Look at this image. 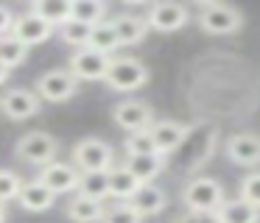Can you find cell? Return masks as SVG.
<instances>
[{
    "instance_id": "obj_1",
    "label": "cell",
    "mask_w": 260,
    "mask_h": 223,
    "mask_svg": "<svg viewBox=\"0 0 260 223\" xmlns=\"http://www.w3.org/2000/svg\"><path fill=\"white\" fill-rule=\"evenodd\" d=\"M226 201L224 187H221L218 178L210 176H199L190 178L182 190V204L187 212H199V215H215L221 209V204Z\"/></svg>"
},
{
    "instance_id": "obj_2",
    "label": "cell",
    "mask_w": 260,
    "mask_h": 223,
    "mask_svg": "<svg viewBox=\"0 0 260 223\" xmlns=\"http://www.w3.org/2000/svg\"><path fill=\"white\" fill-rule=\"evenodd\" d=\"M73 167L79 173H92V170H112L115 167V151L109 142L98 137L79 139L73 145Z\"/></svg>"
},
{
    "instance_id": "obj_3",
    "label": "cell",
    "mask_w": 260,
    "mask_h": 223,
    "mask_svg": "<svg viewBox=\"0 0 260 223\" xmlns=\"http://www.w3.org/2000/svg\"><path fill=\"white\" fill-rule=\"evenodd\" d=\"M14 154H17V159L28 162V165L45 167V165H51V162H56L59 139L53 137V134H45V131H28L17 139Z\"/></svg>"
},
{
    "instance_id": "obj_4",
    "label": "cell",
    "mask_w": 260,
    "mask_h": 223,
    "mask_svg": "<svg viewBox=\"0 0 260 223\" xmlns=\"http://www.w3.org/2000/svg\"><path fill=\"white\" fill-rule=\"evenodd\" d=\"M104 81L109 84L112 92H135V89H140L148 84V67L143 64L140 59H132V56L112 59Z\"/></svg>"
},
{
    "instance_id": "obj_5",
    "label": "cell",
    "mask_w": 260,
    "mask_h": 223,
    "mask_svg": "<svg viewBox=\"0 0 260 223\" xmlns=\"http://www.w3.org/2000/svg\"><path fill=\"white\" fill-rule=\"evenodd\" d=\"M199 25L213 36H226V33L241 31L243 17L235 6L226 3H199Z\"/></svg>"
},
{
    "instance_id": "obj_6",
    "label": "cell",
    "mask_w": 260,
    "mask_h": 223,
    "mask_svg": "<svg viewBox=\"0 0 260 223\" xmlns=\"http://www.w3.org/2000/svg\"><path fill=\"white\" fill-rule=\"evenodd\" d=\"M112 64V56L101 53V50L92 48H79L70 56V67L76 81H104L107 78V70Z\"/></svg>"
},
{
    "instance_id": "obj_7",
    "label": "cell",
    "mask_w": 260,
    "mask_h": 223,
    "mask_svg": "<svg viewBox=\"0 0 260 223\" xmlns=\"http://www.w3.org/2000/svg\"><path fill=\"white\" fill-rule=\"evenodd\" d=\"M79 89V81L73 78V72L59 67V70H48L45 76L37 78V98H45L51 103H64L70 100Z\"/></svg>"
},
{
    "instance_id": "obj_8",
    "label": "cell",
    "mask_w": 260,
    "mask_h": 223,
    "mask_svg": "<svg viewBox=\"0 0 260 223\" xmlns=\"http://www.w3.org/2000/svg\"><path fill=\"white\" fill-rule=\"evenodd\" d=\"M79 178H81V173L73 165H68V162H51V165L40 167L37 181L45 184L53 195H62V193H76L79 190Z\"/></svg>"
},
{
    "instance_id": "obj_9",
    "label": "cell",
    "mask_w": 260,
    "mask_h": 223,
    "mask_svg": "<svg viewBox=\"0 0 260 223\" xmlns=\"http://www.w3.org/2000/svg\"><path fill=\"white\" fill-rule=\"evenodd\" d=\"M0 112L9 120H28V117H34L40 112V98H37V92L23 89V87L6 89L0 95Z\"/></svg>"
},
{
    "instance_id": "obj_10",
    "label": "cell",
    "mask_w": 260,
    "mask_h": 223,
    "mask_svg": "<svg viewBox=\"0 0 260 223\" xmlns=\"http://www.w3.org/2000/svg\"><path fill=\"white\" fill-rule=\"evenodd\" d=\"M112 117L115 123H118L123 131L135 134V131H146V128H151L154 123V115H151V106L143 103V100H120L118 106L112 109Z\"/></svg>"
},
{
    "instance_id": "obj_11",
    "label": "cell",
    "mask_w": 260,
    "mask_h": 223,
    "mask_svg": "<svg viewBox=\"0 0 260 223\" xmlns=\"http://www.w3.org/2000/svg\"><path fill=\"white\" fill-rule=\"evenodd\" d=\"M226 156L238 167H257L260 165V134L241 131L226 139Z\"/></svg>"
},
{
    "instance_id": "obj_12",
    "label": "cell",
    "mask_w": 260,
    "mask_h": 223,
    "mask_svg": "<svg viewBox=\"0 0 260 223\" xmlns=\"http://www.w3.org/2000/svg\"><path fill=\"white\" fill-rule=\"evenodd\" d=\"M187 17H190V11L182 3H154L148 9L146 22H148V28H154L159 33H174L187 22Z\"/></svg>"
},
{
    "instance_id": "obj_13",
    "label": "cell",
    "mask_w": 260,
    "mask_h": 223,
    "mask_svg": "<svg viewBox=\"0 0 260 223\" xmlns=\"http://www.w3.org/2000/svg\"><path fill=\"white\" fill-rule=\"evenodd\" d=\"M148 134H151V139H154V151L165 156L185 142L190 128L179 120H154L151 128H148Z\"/></svg>"
},
{
    "instance_id": "obj_14",
    "label": "cell",
    "mask_w": 260,
    "mask_h": 223,
    "mask_svg": "<svg viewBox=\"0 0 260 223\" xmlns=\"http://www.w3.org/2000/svg\"><path fill=\"white\" fill-rule=\"evenodd\" d=\"M51 33H53V28L48 25L45 20H40L37 14H20V17H14V25H12V36L14 39H20V42L28 48V45H40V42H45V39H51Z\"/></svg>"
},
{
    "instance_id": "obj_15",
    "label": "cell",
    "mask_w": 260,
    "mask_h": 223,
    "mask_svg": "<svg viewBox=\"0 0 260 223\" xmlns=\"http://www.w3.org/2000/svg\"><path fill=\"white\" fill-rule=\"evenodd\" d=\"M126 204H129L140 217H148V215H157V212H162L165 206H168V195H165V190L157 187V184H143Z\"/></svg>"
},
{
    "instance_id": "obj_16",
    "label": "cell",
    "mask_w": 260,
    "mask_h": 223,
    "mask_svg": "<svg viewBox=\"0 0 260 223\" xmlns=\"http://www.w3.org/2000/svg\"><path fill=\"white\" fill-rule=\"evenodd\" d=\"M109 22H112L115 33H118L120 48L143 42V39H146V33H148V22H146V17H137V14H118V17H112Z\"/></svg>"
},
{
    "instance_id": "obj_17",
    "label": "cell",
    "mask_w": 260,
    "mask_h": 223,
    "mask_svg": "<svg viewBox=\"0 0 260 223\" xmlns=\"http://www.w3.org/2000/svg\"><path fill=\"white\" fill-rule=\"evenodd\" d=\"M53 201H56V195H53L45 184L37 181V178L34 181H25L17 193V204L23 206L25 212H45L53 206Z\"/></svg>"
},
{
    "instance_id": "obj_18",
    "label": "cell",
    "mask_w": 260,
    "mask_h": 223,
    "mask_svg": "<svg viewBox=\"0 0 260 223\" xmlns=\"http://www.w3.org/2000/svg\"><path fill=\"white\" fill-rule=\"evenodd\" d=\"M104 212H107V204H104V201L84 198V195H79V193L68 201V217L73 223H101Z\"/></svg>"
},
{
    "instance_id": "obj_19",
    "label": "cell",
    "mask_w": 260,
    "mask_h": 223,
    "mask_svg": "<svg viewBox=\"0 0 260 223\" xmlns=\"http://www.w3.org/2000/svg\"><path fill=\"white\" fill-rule=\"evenodd\" d=\"M123 167L137 178L140 184H151V178L159 176V170L165 167L162 154H143V156H126Z\"/></svg>"
},
{
    "instance_id": "obj_20",
    "label": "cell",
    "mask_w": 260,
    "mask_h": 223,
    "mask_svg": "<svg viewBox=\"0 0 260 223\" xmlns=\"http://www.w3.org/2000/svg\"><path fill=\"white\" fill-rule=\"evenodd\" d=\"M215 217H218V223H257L260 209L246 204L243 198H226L221 209L215 212Z\"/></svg>"
},
{
    "instance_id": "obj_21",
    "label": "cell",
    "mask_w": 260,
    "mask_h": 223,
    "mask_svg": "<svg viewBox=\"0 0 260 223\" xmlns=\"http://www.w3.org/2000/svg\"><path fill=\"white\" fill-rule=\"evenodd\" d=\"M31 14L45 20L51 28H62L70 20V0H37L31 6Z\"/></svg>"
},
{
    "instance_id": "obj_22",
    "label": "cell",
    "mask_w": 260,
    "mask_h": 223,
    "mask_svg": "<svg viewBox=\"0 0 260 223\" xmlns=\"http://www.w3.org/2000/svg\"><path fill=\"white\" fill-rule=\"evenodd\" d=\"M107 17V3L104 0H70V20L84 22V25H98Z\"/></svg>"
},
{
    "instance_id": "obj_23",
    "label": "cell",
    "mask_w": 260,
    "mask_h": 223,
    "mask_svg": "<svg viewBox=\"0 0 260 223\" xmlns=\"http://www.w3.org/2000/svg\"><path fill=\"white\" fill-rule=\"evenodd\" d=\"M140 187H143V184L137 181V178L132 176L123 165H118V167H112V170H109V195H112V198L129 201Z\"/></svg>"
},
{
    "instance_id": "obj_24",
    "label": "cell",
    "mask_w": 260,
    "mask_h": 223,
    "mask_svg": "<svg viewBox=\"0 0 260 223\" xmlns=\"http://www.w3.org/2000/svg\"><path fill=\"white\" fill-rule=\"evenodd\" d=\"M79 195H84V198H95V201L109 198V170L81 173V178H79Z\"/></svg>"
},
{
    "instance_id": "obj_25",
    "label": "cell",
    "mask_w": 260,
    "mask_h": 223,
    "mask_svg": "<svg viewBox=\"0 0 260 223\" xmlns=\"http://www.w3.org/2000/svg\"><path fill=\"white\" fill-rule=\"evenodd\" d=\"M87 48L101 50V53L112 56V50L120 48L118 33H115L112 22H98V25H92V28H90V42H87Z\"/></svg>"
},
{
    "instance_id": "obj_26",
    "label": "cell",
    "mask_w": 260,
    "mask_h": 223,
    "mask_svg": "<svg viewBox=\"0 0 260 223\" xmlns=\"http://www.w3.org/2000/svg\"><path fill=\"white\" fill-rule=\"evenodd\" d=\"M25 56H28V48H25L20 39H14L12 33H9V36H0V64L6 67V70L23 64Z\"/></svg>"
},
{
    "instance_id": "obj_27",
    "label": "cell",
    "mask_w": 260,
    "mask_h": 223,
    "mask_svg": "<svg viewBox=\"0 0 260 223\" xmlns=\"http://www.w3.org/2000/svg\"><path fill=\"white\" fill-rule=\"evenodd\" d=\"M59 33H62V39L68 45H73L76 50L79 48H87V42H90V25H84V22H76V20H68L62 28H59Z\"/></svg>"
},
{
    "instance_id": "obj_28",
    "label": "cell",
    "mask_w": 260,
    "mask_h": 223,
    "mask_svg": "<svg viewBox=\"0 0 260 223\" xmlns=\"http://www.w3.org/2000/svg\"><path fill=\"white\" fill-rule=\"evenodd\" d=\"M126 156H143V154H157L154 151V139L151 134L146 131H135V134H126V142H123Z\"/></svg>"
},
{
    "instance_id": "obj_29",
    "label": "cell",
    "mask_w": 260,
    "mask_h": 223,
    "mask_svg": "<svg viewBox=\"0 0 260 223\" xmlns=\"http://www.w3.org/2000/svg\"><path fill=\"white\" fill-rule=\"evenodd\" d=\"M101 223H143V217L137 215V212L132 209L126 201H118L115 206H107Z\"/></svg>"
},
{
    "instance_id": "obj_30",
    "label": "cell",
    "mask_w": 260,
    "mask_h": 223,
    "mask_svg": "<svg viewBox=\"0 0 260 223\" xmlns=\"http://www.w3.org/2000/svg\"><path fill=\"white\" fill-rule=\"evenodd\" d=\"M20 187H23V178H20L14 170L0 167V204H6V201H17Z\"/></svg>"
},
{
    "instance_id": "obj_31",
    "label": "cell",
    "mask_w": 260,
    "mask_h": 223,
    "mask_svg": "<svg viewBox=\"0 0 260 223\" xmlns=\"http://www.w3.org/2000/svg\"><path fill=\"white\" fill-rule=\"evenodd\" d=\"M238 198H243L246 204L257 206L260 209V173H252V176H246L241 181V195Z\"/></svg>"
},
{
    "instance_id": "obj_32",
    "label": "cell",
    "mask_w": 260,
    "mask_h": 223,
    "mask_svg": "<svg viewBox=\"0 0 260 223\" xmlns=\"http://www.w3.org/2000/svg\"><path fill=\"white\" fill-rule=\"evenodd\" d=\"M12 25H14V14H12V9L0 6V36H9V33H12Z\"/></svg>"
},
{
    "instance_id": "obj_33",
    "label": "cell",
    "mask_w": 260,
    "mask_h": 223,
    "mask_svg": "<svg viewBox=\"0 0 260 223\" xmlns=\"http://www.w3.org/2000/svg\"><path fill=\"white\" fill-rule=\"evenodd\" d=\"M179 223H218L215 215H199V212H187Z\"/></svg>"
},
{
    "instance_id": "obj_34",
    "label": "cell",
    "mask_w": 260,
    "mask_h": 223,
    "mask_svg": "<svg viewBox=\"0 0 260 223\" xmlns=\"http://www.w3.org/2000/svg\"><path fill=\"white\" fill-rule=\"evenodd\" d=\"M6 78H9V70L3 64H0V87H3V84H6Z\"/></svg>"
},
{
    "instance_id": "obj_35",
    "label": "cell",
    "mask_w": 260,
    "mask_h": 223,
    "mask_svg": "<svg viewBox=\"0 0 260 223\" xmlns=\"http://www.w3.org/2000/svg\"><path fill=\"white\" fill-rule=\"evenodd\" d=\"M0 223H6V204H0Z\"/></svg>"
}]
</instances>
